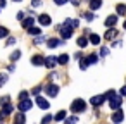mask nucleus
Listing matches in <instances>:
<instances>
[{"label": "nucleus", "instance_id": "21", "mask_svg": "<svg viewBox=\"0 0 126 124\" xmlns=\"http://www.w3.org/2000/svg\"><path fill=\"white\" fill-rule=\"evenodd\" d=\"M86 45H88V38H86V36H79V38H78V47L83 48V47H86Z\"/></svg>", "mask_w": 126, "mask_h": 124}, {"label": "nucleus", "instance_id": "41", "mask_svg": "<svg viewBox=\"0 0 126 124\" xmlns=\"http://www.w3.org/2000/svg\"><path fill=\"white\" fill-rule=\"evenodd\" d=\"M14 43H16V38H12V36H11V38L7 40V45H14Z\"/></svg>", "mask_w": 126, "mask_h": 124}, {"label": "nucleus", "instance_id": "30", "mask_svg": "<svg viewBox=\"0 0 126 124\" xmlns=\"http://www.w3.org/2000/svg\"><path fill=\"white\" fill-rule=\"evenodd\" d=\"M81 17H83V19H86V21H92V19H93V14H92V12H83V14H81Z\"/></svg>", "mask_w": 126, "mask_h": 124}, {"label": "nucleus", "instance_id": "24", "mask_svg": "<svg viewBox=\"0 0 126 124\" xmlns=\"http://www.w3.org/2000/svg\"><path fill=\"white\" fill-rule=\"evenodd\" d=\"M54 119H55L57 122H59V121H64V119H66V112H64V110H59V112L55 114V117H54Z\"/></svg>", "mask_w": 126, "mask_h": 124}, {"label": "nucleus", "instance_id": "6", "mask_svg": "<svg viewBox=\"0 0 126 124\" xmlns=\"http://www.w3.org/2000/svg\"><path fill=\"white\" fill-rule=\"evenodd\" d=\"M59 29H61V36H62L64 40L71 38V35H73V29H71L69 26H59Z\"/></svg>", "mask_w": 126, "mask_h": 124}, {"label": "nucleus", "instance_id": "8", "mask_svg": "<svg viewBox=\"0 0 126 124\" xmlns=\"http://www.w3.org/2000/svg\"><path fill=\"white\" fill-rule=\"evenodd\" d=\"M55 64H57V57H54V55H50V57H47V59L43 60V66H47L48 69H52Z\"/></svg>", "mask_w": 126, "mask_h": 124}, {"label": "nucleus", "instance_id": "26", "mask_svg": "<svg viewBox=\"0 0 126 124\" xmlns=\"http://www.w3.org/2000/svg\"><path fill=\"white\" fill-rule=\"evenodd\" d=\"M28 33H30V35H36V36H38V35L42 33V29H40V28H33V26H31V28L28 29Z\"/></svg>", "mask_w": 126, "mask_h": 124}, {"label": "nucleus", "instance_id": "13", "mask_svg": "<svg viewBox=\"0 0 126 124\" xmlns=\"http://www.w3.org/2000/svg\"><path fill=\"white\" fill-rule=\"evenodd\" d=\"M116 23H117V17H116V16H109V17L105 19V26H107V28L116 26Z\"/></svg>", "mask_w": 126, "mask_h": 124}, {"label": "nucleus", "instance_id": "25", "mask_svg": "<svg viewBox=\"0 0 126 124\" xmlns=\"http://www.w3.org/2000/svg\"><path fill=\"white\" fill-rule=\"evenodd\" d=\"M12 110H14V109H12V105H9V103H7V105L4 107V110H2V114H4V115L7 117V115H9V114H11Z\"/></svg>", "mask_w": 126, "mask_h": 124}, {"label": "nucleus", "instance_id": "18", "mask_svg": "<svg viewBox=\"0 0 126 124\" xmlns=\"http://www.w3.org/2000/svg\"><path fill=\"white\" fill-rule=\"evenodd\" d=\"M102 5V0H90V11H97Z\"/></svg>", "mask_w": 126, "mask_h": 124}, {"label": "nucleus", "instance_id": "37", "mask_svg": "<svg viewBox=\"0 0 126 124\" xmlns=\"http://www.w3.org/2000/svg\"><path fill=\"white\" fill-rule=\"evenodd\" d=\"M4 103H5V105L9 103V96H4V98H0V105H4Z\"/></svg>", "mask_w": 126, "mask_h": 124}, {"label": "nucleus", "instance_id": "12", "mask_svg": "<svg viewBox=\"0 0 126 124\" xmlns=\"http://www.w3.org/2000/svg\"><path fill=\"white\" fill-rule=\"evenodd\" d=\"M43 60H45L43 55H35V57L31 59V64H33V66H43Z\"/></svg>", "mask_w": 126, "mask_h": 124}, {"label": "nucleus", "instance_id": "17", "mask_svg": "<svg viewBox=\"0 0 126 124\" xmlns=\"http://www.w3.org/2000/svg\"><path fill=\"white\" fill-rule=\"evenodd\" d=\"M62 43H64V41H61V40H57V38H50L47 45H48V48H55L57 45H62Z\"/></svg>", "mask_w": 126, "mask_h": 124}, {"label": "nucleus", "instance_id": "2", "mask_svg": "<svg viewBox=\"0 0 126 124\" xmlns=\"http://www.w3.org/2000/svg\"><path fill=\"white\" fill-rule=\"evenodd\" d=\"M45 91H47L48 96H57V93H59V84H55V83H48V84L45 86Z\"/></svg>", "mask_w": 126, "mask_h": 124}, {"label": "nucleus", "instance_id": "14", "mask_svg": "<svg viewBox=\"0 0 126 124\" xmlns=\"http://www.w3.org/2000/svg\"><path fill=\"white\" fill-rule=\"evenodd\" d=\"M116 36H117V31H116L114 28H109L104 38H105V40H112V38H116Z\"/></svg>", "mask_w": 126, "mask_h": 124}, {"label": "nucleus", "instance_id": "35", "mask_svg": "<svg viewBox=\"0 0 126 124\" xmlns=\"http://www.w3.org/2000/svg\"><path fill=\"white\" fill-rule=\"evenodd\" d=\"M24 98H28V91H21L19 93V100H24Z\"/></svg>", "mask_w": 126, "mask_h": 124}, {"label": "nucleus", "instance_id": "28", "mask_svg": "<svg viewBox=\"0 0 126 124\" xmlns=\"http://www.w3.org/2000/svg\"><path fill=\"white\" fill-rule=\"evenodd\" d=\"M19 57H21V52H19V50H16V52H12L11 60H12V62H14V60H19Z\"/></svg>", "mask_w": 126, "mask_h": 124}, {"label": "nucleus", "instance_id": "19", "mask_svg": "<svg viewBox=\"0 0 126 124\" xmlns=\"http://www.w3.org/2000/svg\"><path fill=\"white\" fill-rule=\"evenodd\" d=\"M33 23H35V19H33V17H26V19H23V28L30 29V28L33 26Z\"/></svg>", "mask_w": 126, "mask_h": 124}, {"label": "nucleus", "instance_id": "27", "mask_svg": "<svg viewBox=\"0 0 126 124\" xmlns=\"http://www.w3.org/2000/svg\"><path fill=\"white\" fill-rule=\"evenodd\" d=\"M78 122V117H67V119H64V124H76Z\"/></svg>", "mask_w": 126, "mask_h": 124}, {"label": "nucleus", "instance_id": "16", "mask_svg": "<svg viewBox=\"0 0 126 124\" xmlns=\"http://www.w3.org/2000/svg\"><path fill=\"white\" fill-rule=\"evenodd\" d=\"M88 41H90L92 45H100V36H98V35H95V33H92V35H90V38H88Z\"/></svg>", "mask_w": 126, "mask_h": 124}, {"label": "nucleus", "instance_id": "23", "mask_svg": "<svg viewBox=\"0 0 126 124\" xmlns=\"http://www.w3.org/2000/svg\"><path fill=\"white\" fill-rule=\"evenodd\" d=\"M88 66H90V64H88V60H86V57H79V67H81V69L85 71V69H86Z\"/></svg>", "mask_w": 126, "mask_h": 124}, {"label": "nucleus", "instance_id": "39", "mask_svg": "<svg viewBox=\"0 0 126 124\" xmlns=\"http://www.w3.org/2000/svg\"><path fill=\"white\" fill-rule=\"evenodd\" d=\"M54 2H55L57 5H64V4L67 2V0H54Z\"/></svg>", "mask_w": 126, "mask_h": 124}, {"label": "nucleus", "instance_id": "42", "mask_svg": "<svg viewBox=\"0 0 126 124\" xmlns=\"http://www.w3.org/2000/svg\"><path fill=\"white\" fill-rule=\"evenodd\" d=\"M119 93H121V95H123V96H126V86H123V88H121V91H119Z\"/></svg>", "mask_w": 126, "mask_h": 124}, {"label": "nucleus", "instance_id": "3", "mask_svg": "<svg viewBox=\"0 0 126 124\" xmlns=\"http://www.w3.org/2000/svg\"><path fill=\"white\" fill-rule=\"evenodd\" d=\"M31 107H33V102H31V100H28V98L21 100V102H19V105H17L19 112H26V110H31Z\"/></svg>", "mask_w": 126, "mask_h": 124}, {"label": "nucleus", "instance_id": "40", "mask_svg": "<svg viewBox=\"0 0 126 124\" xmlns=\"http://www.w3.org/2000/svg\"><path fill=\"white\" fill-rule=\"evenodd\" d=\"M16 17H17L19 21H23V19H24V12H17V16H16Z\"/></svg>", "mask_w": 126, "mask_h": 124}, {"label": "nucleus", "instance_id": "15", "mask_svg": "<svg viewBox=\"0 0 126 124\" xmlns=\"http://www.w3.org/2000/svg\"><path fill=\"white\" fill-rule=\"evenodd\" d=\"M67 62H69V55H67V54H62V55H59V57H57V64L66 66Z\"/></svg>", "mask_w": 126, "mask_h": 124}, {"label": "nucleus", "instance_id": "4", "mask_svg": "<svg viewBox=\"0 0 126 124\" xmlns=\"http://www.w3.org/2000/svg\"><path fill=\"white\" fill-rule=\"evenodd\" d=\"M121 103H123V98H121V96H116V95H114V96H110V98H109V105H110V109H112V110L119 109V107H121Z\"/></svg>", "mask_w": 126, "mask_h": 124}, {"label": "nucleus", "instance_id": "34", "mask_svg": "<svg viewBox=\"0 0 126 124\" xmlns=\"http://www.w3.org/2000/svg\"><path fill=\"white\" fill-rule=\"evenodd\" d=\"M43 41H45V36H38V38L35 40V45H42Z\"/></svg>", "mask_w": 126, "mask_h": 124}, {"label": "nucleus", "instance_id": "46", "mask_svg": "<svg viewBox=\"0 0 126 124\" xmlns=\"http://www.w3.org/2000/svg\"><path fill=\"white\" fill-rule=\"evenodd\" d=\"M14 2H21V0H14Z\"/></svg>", "mask_w": 126, "mask_h": 124}, {"label": "nucleus", "instance_id": "36", "mask_svg": "<svg viewBox=\"0 0 126 124\" xmlns=\"http://www.w3.org/2000/svg\"><path fill=\"white\" fill-rule=\"evenodd\" d=\"M31 5H33V7H40V5H42V0H33Z\"/></svg>", "mask_w": 126, "mask_h": 124}, {"label": "nucleus", "instance_id": "5", "mask_svg": "<svg viewBox=\"0 0 126 124\" xmlns=\"http://www.w3.org/2000/svg\"><path fill=\"white\" fill-rule=\"evenodd\" d=\"M110 119H112V122H114V124H119V122L124 119V114H123V110L116 109V110H114V114L110 115Z\"/></svg>", "mask_w": 126, "mask_h": 124}, {"label": "nucleus", "instance_id": "10", "mask_svg": "<svg viewBox=\"0 0 126 124\" xmlns=\"http://www.w3.org/2000/svg\"><path fill=\"white\" fill-rule=\"evenodd\" d=\"M26 122V117H24V112H17L14 115V124H24Z\"/></svg>", "mask_w": 126, "mask_h": 124}, {"label": "nucleus", "instance_id": "11", "mask_svg": "<svg viewBox=\"0 0 126 124\" xmlns=\"http://www.w3.org/2000/svg\"><path fill=\"white\" fill-rule=\"evenodd\" d=\"M36 103H38V107H40V109H43V110H47V109H48V102H47L43 96H36Z\"/></svg>", "mask_w": 126, "mask_h": 124}, {"label": "nucleus", "instance_id": "20", "mask_svg": "<svg viewBox=\"0 0 126 124\" xmlns=\"http://www.w3.org/2000/svg\"><path fill=\"white\" fill-rule=\"evenodd\" d=\"M116 12H117L119 16H124V14H126V5H124V4H117V5H116Z\"/></svg>", "mask_w": 126, "mask_h": 124}, {"label": "nucleus", "instance_id": "9", "mask_svg": "<svg viewBox=\"0 0 126 124\" xmlns=\"http://www.w3.org/2000/svg\"><path fill=\"white\" fill-rule=\"evenodd\" d=\"M38 21H40V24H42V26H48V24L52 23V19H50V16H48V14H42V16L38 17Z\"/></svg>", "mask_w": 126, "mask_h": 124}, {"label": "nucleus", "instance_id": "43", "mask_svg": "<svg viewBox=\"0 0 126 124\" xmlns=\"http://www.w3.org/2000/svg\"><path fill=\"white\" fill-rule=\"evenodd\" d=\"M71 4L73 5H79V0H71Z\"/></svg>", "mask_w": 126, "mask_h": 124}, {"label": "nucleus", "instance_id": "33", "mask_svg": "<svg viewBox=\"0 0 126 124\" xmlns=\"http://www.w3.org/2000/svg\"><path fill=\"white\" fill-rule=\"evenodd\" d=\"M50 121H52V115H48V114H47V115H45V117L42 119V124H48Z\"/></svg>", "mask_w": 126, "mask_h": 124}, {"label": "nucleus", "instance_id": "7", "mask_svg": "<svg viewBox=\"0 0 126 124\" xmlns=\"http://www.w3.org/2000/svg\"><path fill=\"white\" fill-rule=\"evenodd\" d=\"M105 102V96L104 95H97V96H93L92 100H90V103L93 105V107H98V105H102Z\"/></svg>", "mask_w": 126, "mask_h": 124}, {"label": "nucleus", "instance_id": "45", "mask_svg": "<svg viewBox=\"0 0 126 124\" xmlns=\"http://www.w3.org/2000/svg\"><path fill=\"white\" fill-rule=\"evenodd\" d=\"M124 29H126V21H124Z\"/></svg>", "mask_w": 126, "mask_h": 124}, {"label": "nucleus", "instance_id": "38", "mask_svg": "<svg viewBox=\"0 0 126 124\" xmlns=\"http://www.w3.org/2000/svg\"><path fill=\"white\" fill-rule=\"evenodd\" d=\"M40 91H42V86H36V88H33V91H31V93H33V95H38Z\"/></svg>", "mask_w": 126, "mask_h": 124}, {"label": "nucleus", "instance_id": "32", "mask_svg": "<svg viewBox=\"0 0 126 124\" xmlns=\"http://www.w3.org/2000/svg\"><path fill=\"white\" fill-rule=\"evenodd\" d=\"M5 83H7V74L2 72V74H0V86H4Z\"/></svg>", "mask_w": 126, "mask_h": 124}, {"label": "nucleus", "instance_id": "22", "mask_svg": "<svg viewBox=\"0 0 126 124\" xmlns=\"http://www.w3.org/2000/svg\"><path fill=\"white\" fill-rule=\"evenodd\" d=\"M86 60H88V64H97L98 62V55L97 54H92V55L86 57Z\"/></svg>", "mask_w": 126, "mask_h": 124}, {"label": "nucleus", "instance_id": "29", "mask_svg": "<svg viewBox=\"0 0 126 124\" xmlns=\"http://www.w3.org/2000/svg\"><path fill=\"white\" fill-rule=\"evenodd\" d=\"M7 35H9V29L4 28V26H0V38H5Z\"/></svg>", "mask_w": 126, "mask_h": 124}, {"label": "nucleus", "instance_id": "44", "mask_svg": "<svg viewBox=\"0 0 126 124\" xmlns=\"http://www.w3.org/2000/svg\"><path fill=\"white\" fill-rule=\"evenodd\" d=\"M0 7H5V0H0Z\"/></svg>", "mask_w": 126, "mask_h": 124}, {"label": "nucleus", "instance_id": "1", "mask_svg": "<svg viewBox=\"0 0 126 124\" xmlns=\"http://www.w3.org/2000/svg\"><path fill=\"white\" fill-rule=\"evenodd\" d=\"M71 110H73L74 114H79V112L86 110V102H85V100H81V98L73 100V103H71Z\"/></svg>", "mask_w": 126, "mask_h": 124}, {"label": "nucleus", "instance_id": "31", "mask_svg": "<svg viewBox=\"0 0 126 124\" xmlns=\"http://www.w3.org/2000/svg\"><path fill=\"white\" fill-rule=\"evenodd\" d=\"M107 54H109V48H107V47H102V48H100V54H97V55H100V57H105Z\"/></svg>", "mask_w": 126, "mask_h": 124}]
</instances>
